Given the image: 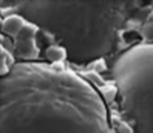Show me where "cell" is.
<instances>
[{"mask_svg": "<svg viewBox=\"0 0 153 133\" xmlns=\"http://www.w3.org/2000/svg\"><path fill=\"white\" fill-rule=\"evenodd\" d=\"M0 133H111L104 96L80 74L19 62L0 76Z\"/></svg>", "mask_w": 153, "mask_h": 133, "instance_id": "cell-1", "label": "cell"}, {"mask_svg": "<svg viewBox=\"0 0 153 133\" xmlns=\"http://www.w3.org/2000/svg\"><path fill=\"white\" fill-rule=\"evenodd\" d=\"M16 14L37 26L67 51V60L87 65L110 54L125 23L121 2L28 0L13 5Z\"/></svg>", "mask_w": 153, "mask_h": 133, "instance_id": "cell-2", "label": "cell"}, {"mask_svg": "<svg viewBox=\"0 0 153 133\" xmlns=\"http://www.w3.org/2000/svg\"><path fill=\"white\" fill-rule=\"evenodd\" d=\"M111 77L133 133H153V43L121 53L111 65Z\"/></svg>", "mask_w": 153, "mask_h": 133, "instance_id": "cell-3", "label": "cell"}, {"mask_svg": "<svg viewBox=\"0 0 153 133\" xmlns=\"http://www.w3.org/2000/svg\"><path fill=\"white\" fill-rule=\"evenodd\" d=\"M25 23H26V20L23 19V17H20L19 14L6 16L5 19L2 20V23H0V31H2L5 36H8V37L17 39L19 34L22 33Z\"/></svg>", "mask_w": 153, "mask_h": 133, "instance_id": "cell-4", "label": "cell"}, {"mask_svg": "<svg viewBox=\"0 0 153 133\" xmlns=\"http://www.w3.org/2000/svg\"><path fill=\"white\" fill-rule=\"evenodd\" d=\"M16 54L22 62H33L39 57V50L34 45V39H17Z\"/></svg>", "mask_w": 153, "mask_h": 133, "instance_id": "cell-5", "label": "cell"}, {"mask_svg": "<svg viewBox=\"0 0 153 133\" xmlns=\"http://www.w3.org/2000/svg\"><path fill=\"white\" fill-rule=\"evenodd\" d=\"M45 59H47L51 65L53 64H60V62L67 60V51L60 45L53 43V45H50L47 50H45Z\"/></svg>", "mask_w": 153, "mask_h": 133, "instance_id": "cell-6", "label": "cell"}, {"mask_svg": "<svg viewBox=\"0 0 153 133\" xmlns=\"http://www.w3.org/2000/svg\"><path fill=\"white\" fill-rule=\"evenodd\" d=\"M118 133H133V129L130 127V124L122 122L119 126V129H118Z\"/></svg>", "mask_w": 153, "mask_h": 133, "instance_id": "cell-7", "label": "cell"}]
</instances>
